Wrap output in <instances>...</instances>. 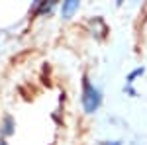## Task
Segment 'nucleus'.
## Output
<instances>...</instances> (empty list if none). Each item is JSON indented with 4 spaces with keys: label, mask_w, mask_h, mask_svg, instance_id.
Listing matches in <instances>:
<instances>
[{
    "label": "nucleus",
    "mask_w": 147,
    "mask_h": 145,
    "mask_svg": "<svg viewBox=\"0 0 147 145\" xmlns=\"http://www.w3.org/2000/svg\"><path fill=\"white\" fill-rule=\"evenodd\" d=\"M0 145H6V141H4V139H2V141H0Z\"/></svg>",
    "instance_id": "obj_7"
},
{
    "label": "nucleus",
    "mask_w": 147,
    "mask_h": 145,
    "mask_svg": "<svg viewBox=\"0 0 147 145\" xmlns=\"http://www.w3.org/2000/svg\"><path fill=\"white\" fill-rule=\"evenodd\" d=\"M55 8V2L53 0H39V2H35L34 6H32V12H34L35 16H41V14H49V12Z\"/></svg>",
    "instance_id": "obj_2"
},
{
    "label": "nucleus",
    "mask_w": 147,
    "mask_h": 145,
    "mask_svg": "<svg viewBox=\"0 0 147 145\" xmlns=\"http://www.w3.org/2000/svg\"><path fill=\"white\" fill-rule=\"evenodd\" d=\"M102 145H120L118 141H112V143H102Z\"/></svg>",
    "instance_id": "obj_6"
},
{
    "label": "nucleus",
    "mask_w": 147,
    "mask_h": 145,
    "mask_svg": "<svg viewBox=\"0 0 147 145\" xmlns=\"http://www.w3.org/2000/svg\"><path fill=\"white\" fill-rule=\"evenodd\" d=\"M12 132H14V120H12L10 116H6L2 120V135H10Z\"/></svg>",
    "instance_id": "obj_4"
},
{
    "label": "nucleus",
    "mask_w": 147,
    "mask_h": 145,
    "mask_svg": "<svg viewBox=\"0 0 147 145\" xmlns=\"http://www.w3.org/2000/svg\"><path fill=\"white\" fill-rule=\"evenodd\" d=\"M139 75H143V69H136V71H134V73L127 77V84H131V82H134V78L139 77Z\"/></svg>",
    "instance_id": "obj_5"
},
{
    "label": "nucleus",
    "mask_w": 147,
    "mask_h": 145,
    "mask_svg": "<svg viewBox=\"0 0 147 145\" xmlns=\"http://www.w3.org/2000/svg\"><path fill=\"white\" fill-rule=\"evenodd\" d=\"M80 2L79 0H67V2H63V6H61V16L63 18H71L75 12L79 10Z\"/></svg>",
    "instance_id": "obj_3"
},
{
    "label": "nucleus",
    "mask_w": 147,
    "mask_h": 145,
    "mask_svg": "<svg viewBox=\"0 0 147 145\" xmlns=\"http://www.w3.org/2000/svg\"><path fill=\"white\" fill-rule=\"evenodd\" d=\"M80 102H82V108H84L86 114L96 112L98 106H100V102H102L100 90L88 80V77H82V96H80Z\"/></svg>",
    "instance_id": "obj_1"
}]
</instances>
